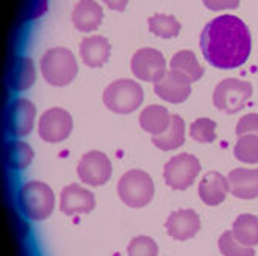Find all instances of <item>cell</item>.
Returning <instances> with one entry per match:
<instances>
[{"mask_svg": "<svg viewBox=\"0 0 258 256\" xmlns=\"http://www.w3.org/2000/svg\"><path fill=\"white\" fill-rule=\"evenodd\" d=\"M237 136L241 137L244 134H256L258 136V114H246L237 124Z\"/></svg>", "mask_w": 258, "mask_h": 256, "instance_id": "obj_30", "label": "cell"}, {"mask_svg": "<svg viewBox=\"0 0 258 256\" xmlns=\"http://www.w3.org/2000/svg\"><path fill=\"white\" fill-rule=\"evenodd\" d=\"M73 118L63 108L46 110L39 121V136L48 144H59L72 134Z\"/></svg>", "mask_w": 258, "mask_h": 256, "instance_id": "obj_9", "label": "cell"}, {"mask_svg": "<svg viewBox=\"0 0 258 256\" xmlns=\"http://www.w3.org/2000/svg\"><path fill=\"white\" fill-rule=\"evenodd\" d=\"M227 193H230V185L224 175L220 172H209L203 176L198 187V196L206 205L217 207L223 204Z\"/></svg>", "mask_w": 258, "mask_h": 256, "instance_id": "obj_15", "label": "cell"}, {"mask_svg": "<svg viewBox=\"0 0 258 256\" xmlns=\"http://www.w3.org/2000/svg\"><path fill=\"white\" fill-rule=\"evenodd\" d=\"M170 69L185 76L190 83L200 80L204 74V68L200 65L195 53L189 50H181L170 59Z\"/></svg>", "mask_w": 258, "mask_h": 256, "instance_id": "obj_22", "label": "cell"}, {"mask_svg": "<svg viewBox=\"0 0 258 256\" xmlns=\"http://www.w3.org/2000/svg\"><path fill=\"white\" fill-rule=\"evenodd\" d=\"M96 207V198L88 189L78 184H70L62 189L59 196V208L67 216L90 213Z\"/></svg>", "mask_w": 258, "mask_h": 256, "instance_id": "obj_11", "label": "cell"}, {"mask_svg": "<svg viewBox=\"0 0 258 256\" xmlns=\"http://www.w3.org/2000/svg\"><path fill=\"white\" fill-rule=\"evenodd\" d=\"M217 122L209 118H200L190 125V137L200 144H212L217 139Z\"/></svg>", "mask_w": 258, "mask_h": 256, "instance_id": "obj_27", "label": "cell"}, {"mask_svg": "<svg viewBox=\"0 0 258 256\" xmlns=\"http://www.w3.org/2000/svg\"><path fill=\"white\" fill-rule=\"evenodd\" d=\"M118 195L125 205L132 208H143L153 201V179L144 170H128L122 175V178L118 182Z\"/></svg>", "mask_w": 258, "mask_h": 256, "instance_id": "obj_4", "label": "cell"}, {"mask_svg": "<svg viewBox=\"0 0 258 256\" xmlns=\"http://www.w3.org/2000/svg\"><path fill=\"white\" fill-rule=\"evenodd\" d=\"M230 193L238 199L258 198V168H235L227 176Z\"/></svg>", "mask_w": 258, "mask_h": 256, "instance_id": "obj_16", "label": "cell"}, {"mask_svg": "<svg viewBox=\"0 0 258 256\" xmlns=\"http://www.w3.org/2000/svg\"><path fill=\"white\" fill-rule=\"evenodd\" d=\"M172 124V114L162 105H149L139 114V125L152 136L166 133Z\"/></svg>", "mask_w": 258, "mask_h": 256, "instance_id": "obj_19", "label": "cell"}, {"mask_svg": "<svg viewBox=\"0 0 258 256\" xmlns=\"http://www.w3.org/2000/svg\"><path fill=\"white\" fill-rule=\"evenodd\" d=\"M152 142L156 148L162 151H172L184 145L185 142V124L178 114H172V124L166 133L153 136Z\"/></svg>", "mask_w": 258, "mask_h": 256, "instance_id": "obj_21", "label": "cell"}, {"mask_svg": "<svg viewBox=\"0 0 258 256\" xmlns=\"http://www.w3.org/2000/svg\"><path fill=\"white\" fill-rule=\"evenodd\" d=\"M132 71L139 80L156 83L167 73L166 57L155 48H141L132 57Z\"/></svg>", "mask_w": 258, "mask_h": 256, "instance_id": "obj_10", "label": "cell"}, {"mask_svg": "<svg viewBox=\"0 0 258 256\" xmlns=\"http://www.w3.org/2000/svg\"><path fill=\"white\" fill-rule=\"evenodd\" d=\"M36 121V107L28 99H14L7 110V128L16 136L22 137L33 131Z\"/></svg>", "mask_w": 258, "mask_h": 256, "instance_id": "obj_12", "label": "cell"}, {"mask_svg": "<svg viewBox=\"0 0 258 256\" xmlns=\"http://www.w3.org/2000/svg\"><path fill=\"white\" fill-rule=\"evenodd\" d=\"M203 4L210 11H223L238 8L240 0H203Z\"/></svg>", "mask_w": 258, "mask_h": 256, "instance_id": "obj_31", "label": "cell"}, {"mask_svg": "<svg viewBox=\"0 0 258 256\" xmlns=\"http://www.w3.org/2000/svg\"><path fill=\"white\" fill-rule=\"evenodd\" d=\"M159 248L150 236H136L127 247V256H158Z\"/></svg>", "mask_w": 258, "mask_h": 256, "instance_id": "obj_29", "label": "cell"}, {"mask_svg": "<svg viewBox=\"0 0 258 256\" xmlns=\"http://www.w3.org/2000/svg\"><path fill=\"white\" fill-rule=\"evenodd\" d=\"M34 159L33 148L22 141H10L5 145V160L13 170H25Z\"/></svg>", "mask_w": 258, "mask_h": 256, "instance_id": "obj_24", "label": "cell"}, {"mask_svg": "<svg viewBox=\"0 0 258 256\" xmlns=\"http://www.w3.org/2000/svg\"><path fill=\"white\" fill-rule=\"evenodd\" d=\"M218 247L223 256H255V250L252 247L243 245L233 236L232 230H227L220 236Z\"/></svg>", "mask_w": 258, "mask_h": 256, "instance_id": "obj_28", "label": "cell"}, {"mask_svg": "<svg viewBox=\"0 0 258 256\" xmlns=\"http://www.w3.org/2000/svg\"><path fill=\"white\" fill-rule=\"evenodd\" d=\"M149 30L161 39H172L181 33V23L173 16L155 14L147 19Z\"/></svg>", "mask_w": 258, "mask_h": 256, "instance_id": "obj_25", "label": "cell"}, {"mask_svg": "<svg viewBox=\"0 0 258 256\" xmlns=\"http://www.w3.org/2000/svg\"><path fill=\"white\" fill-rule=\"evenodd\" d=\"M43 79L53 87H65L72 83L79 71L75 54L63 46L48 50L40 60Z\"/></svg>", "mask_w": 258, "mask_h": 256, "instance_id": "obj_3", "label": "cell"}, {"mask_svg": "<svg viewBox=\"0 0 258 256\" xmlns=\"http://www.w3.org/2000/svg\"><path fill=\"white\" fill-rule=\"evenodd\" d=\"M201 228L200 215L192 208H181L173 212L166 221V230L170 238L176 241H187L198 235Z\"/></svg>", "mask_w": 258, "mask_h": 256, "instance_id": "obj_14", "label": "cell"}, {"mask_svg": "<svg viewBox=\"0 0 258 256\" xmlns=\"http://www.w3.org/2000/svg\"><path fill=\"white\" fill-rule=\"evenodd\" d=\"M110 42L104 36H90L81 43V57L90 68L102 66L110 57Z\"/></svg>", "mask_w": 258, "mask_h": 256, "instance_id": "obj_18", "label": "cell"}, {"mask_svg": "<svg viewBox=\"0 0 258 256\" xmlns=\"http://www.w3.org/2000/svg\"><path fill=\"white\" fill-rule=\"evenodd\" d=\"M102 2H104L110 10H114V11H124V10L127 8L128 0H102Z\"/></svg>", "mask_w": 258, "mask_h": 256, "instance_id": "obj_32", "label": "cell"}, {"mask_svg": "<svg viewBox=\"0 0 258 256\" xmlns=\"http://www.w3.org/2000/svg\"><path fill=\"white\" fill-rule=\"evenodd\" d=\"M56 205V196L48 184L42 181H30L19 190V207L22 213L31 221L48 219Z\"/></svg>", "mask_w": 258, "mask_h": 256, "instance_id": "obj_2", "label": "cell"}, {"mask_svg": "<svg viewBox=\"0 0 258 256\" xmlns=\"http://www.w3.org/2000/svg\"><path fill=\"white\" fill-rule=\"evenodd\" d=\"M232 233L243 245H258V218L249 213L238 215L232 224Z\"/></svg>", "mask_w": 258, "mask_h": 256, "instance_id": "obj_23", "label": "cell"}, {"mask_svg": "<svg viewBox=\"0 0 258 256\" xmlns=\"http://www.w3.org/2000/svg\"><path fill=\"white\" fill-rule=\"evenodd\" d=\"M233 156L243 164H258V136L244 134L238 137L235 147H233Z\"/></svg>", "mask_w": 258, "mask_h": 256, "instance_id": "obj_26", "label": "cell"}, {"mask_svg": "<svg viewBox=\"0 0 258 256\" xmlns=\"http://www.w3.org/2000/svg\"><path fill=\"white\" fill-rule=\"evenodd\" d=\"M105 107L116 114H130L136 111L144 101V91L132 79H118L111 82L104 91Z\"/></svg>", "mask_w": 258, "mask_h": 256, "instance_id": "obj_5", "label": "cell"}, {"mask_svg": "<svg viewBox=\"0 0 258 256\" xmlns=\"http://www.w3.org/2000/svg\"><path fill=\"white\" fill-rule=\"evenodd\" d=\"M200 46L204 59L218 69L238 68L249 59L252 37L246 23L237 16H218L204 27Z\"/></svg>", "mask_w": 258, "mask_h": 256, "instance_id": "obj_1", "label": "cell"}, {"mask_svg": "<svg viewBox=\"0 0 258 256\" xmlns=\"http://www.w3.org/2000/svg\"><path fill=\"white\" fill-rule=\"evenodd\" d=\"M104 11L102 7L96 0H79L75 5L72 20L76 30L82 33H90L98 30V27L102 23Z\"/></svg>", "mask_w": 258, "mask_h": 256, "instance_id": "obj_17", "label": "cell"}, {"mask_svg": "<svg viewBox=\"0 0 258 256\" xmlns=\"http://www.w3.org/2000/svg\"><path fill=\"white\" fill-rule=\"evenodd\" d=\"M201 172V164L197 156L189 153H181L167 160L164 165L162 176L172 190H187L195 182Z\"/></svg>", "mask_w": 258, "mask_h": 256, "instance_id": "obj_6", "label": "cell"}, {"mask_svg": "<svg viewBox=\"0 0 258 256\" xmlns=\"http://www.w3.org/2000/svg\"><path fill=\"white\" fill-rule=\"evenodd\" d=\"M111 162L108 156L102 151L91 150L85 153L79 160L78 176L90 187H101V185L107 184L111 178Z\"/></svg>", "mask_w": 258, "mask_h": 256, "instance_id": "obj_8", "label": "cell"}, {"mask_svg": "<svg viewBox=\"0 0 258 256\" xmlns=\"http://www.w3.org/2000/svg\"><path fill=\"white\" fill-rule=\"evenodd\" d=\"M250 96H252L250 82L240 80L237 77H229L221 80L215 87L212 101L220 111L226 114H233L246 105Z\"/></svg>", "mask_w": 258, "mask_h": 256, "instance_id": "obj_7", "label": "cell"}, {"mask_svg": "<svg viewBox=\"0 0 258 256\" xmlns=\"http://www.w3.org/2000/svg\"><path fill=\"white\" fill-rule=\"evenodd\" d=\"M36 80V68L31 57L19 56L13 59L8 68V85L13 90L22 91L30 88Z\"/></svg>", "mask_w": 258, "mask_h": 256, "instance_id": "obj_20", "label": "cell"}, {"mask_svg": "<svg viewBox=\"0 0 258 256\" xmlns=\"http://www.w3.org/2000/svg\"><path fill=\"white\" fill-rule=\"evenodd\" d=\"M155 93L159 99L169 104H182L189 99L192 93L190 80L181 73L169 69L166 76L155 83Z\"/></svg>", "mask_w": 258, "mask_h": 256, "instance_id": "obj_13", "label": "cell"}]
</instances>
